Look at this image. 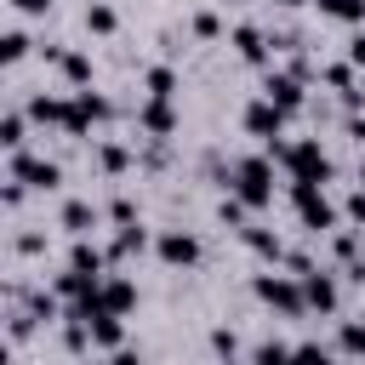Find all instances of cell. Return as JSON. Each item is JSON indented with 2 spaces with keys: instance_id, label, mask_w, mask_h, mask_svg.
Masks as SVG:
<instances>
[{
  "instance_id": "cell-16",
  "label": "cell",
  "mask_w": 365,
  "mask_h": 365,
  "mask_svg": "<svg viewBox=\"0 0 365 365\" xmlns=\"http://www.w3.org/2000/svg\"><path fill=\"white\" fill-rule=\"evenodd\" d=\"M57 222H63L74 240H86V234L97 228V205H91V200H63V217H57Z\"/></svg>"
},
{
  "instance_id": "cell-7",
  "label": "cell",
  "mask_w": 365,
  "mask_h": 365,
  "mask_svg": "<svg viewBox=\"0 0 365 365\" xmlns=\"http://www.w3.org/2000/svg\"><path fill=\"white\" fill-rule=\"evenodd\" d=\"M262 97H268L279 114H297V108H302V80L285 74V68H268V74H262Z\"/></svg>"
},
{
  "instance_id": "cell-25",
  "label": "cell",
  "mask_w": 365,
  "mask_h": 365,
  "mask_svg": "<svg viewBox=\"0 0 365 365\" xmlns=\"http://www.w3.org/2000/svg\"><path fill=\"white\" fill-rule=\"evenodd\" d=\"M217 222H228V228H251V211H245L234 194H222V205H217Z\"/></svg>"
},
{
  "instance_id": "cell-21",
  "label": "cell",
  "mask_w": 365,
  "mask_h": 365,
  "mask_svg": "<svg viewBox=\"0 0 365 365\" xmlns=\"http://www.w3.org/2000/svg\"><path fill=\"white\" fill-rule=\"evenodd\" d=\"M97 165H103L108 177H120V171L131 165V148H125V143H97Z\"/></svg>"
},
{
  "instance_id": "cell-31",
  "label": "cell",
  "mask_w": 365,
  "mask_h": 365,
  "mask_svg": "<svg viewBox=\"0 0 365 365\" xmlns=\"http://www.w3.org/2000/svg\"><path fill=\"white\" fill-rule=\"evenodd\" d=\"M108 217H114L120 228H131V222H137V205H131L125 194H114V200H108Z\"/></svg>"
},
{
  "instance_id": "cell-39",
  "label": "cell",
  "mask_w": 365,
  "mask_h": 365,
  "mask_svg": "<svg viewBox=\"0 0 365 365\" xmlns=\"http://www.w3.org/2000/svg\"><path fill=\"white\" fill-rule=\"evenodd\" d=\"M228 6H245V0H228Z\"/></svg>"
},
{
  "instance_id": "cell-2",
  "label": "cell",
  "mask_w": 365,
  "mask_h": 365,
  "mask_svg": "<svg viewBox=\"0 0 365 365\" xmlns=\"http://www.w3.org/2000/svg\"><path fill=\"white\" fill-rule=\"evenodd\" d=\"M228 194H234L245 211H268V205H274V160H268V154H245V160H234V171H228Z\"/></svg>"
},
{
  "instance_id": "cell-35",
  "label": "cell",
  "mask_w": 365,
  "mask_h": 365,
  "mask_svg": "<svg viewBox=\"0 0 365 365\" xmlns=\"http://www.w3.org/2000/svg\"><path fill=\"white\" fill-rule=\"evenodd\" d=\"M348 63H354V68H365V34H354V40H348Z\"/></svg>"
},
{
  "instance_id": "cell-9",
  "label": "cell",
  "mask_w": 365,
  "mask_h": 365,
  "mask_svg": "<svg viewBox=\"0 0 365 365\" xmlns=\"http://www.w3.org/2000/svg\"><path fill=\"white\" fill-rule=\"evenodd\" d=\"M40 51L63 68V80H68L74 91H91V57H86V51H63V46H40Z\"/></svg>"
},
{
  "instance_id": "cell-12",
  "label": "cell",
  "mask_w": 365,
  "mask_h": 365,
  "mask_svg": "<svg viewBox=\"0 0 365 365\" xmlns=\"http://www.w3.org/2000/svg\"><path fill=\"white\" fill-rule=\"evenodd\" d=\"M137 125L160 143V137H171V131H177V114H171V103H165V97H148V103L137 108Z\"/></svg>"
},
{
  "instance_id": "cell-8",
  "label": "cell",
  "mask_w": 365,
  "mask_h": 365,
  "mask_svg": "<svg viewBox=\"0 0 365 365\" xmlns=\"http://www.w3.org/2000/svg\"><path fill=\"white\" fill-rule=\"evenodd\" d=\"M228 46H234V51H240L245 63H257V68H268V57H274V51H268L274 40H268V34L257 29V23H240V29L228 34Z\"/></svg>"
},
{
  "instance_id": "cell-38",
  "label": "cell",
  "mask_w": 365,
  "mask_h": 365,
  "mask_svg": "<svg viewBox=\"0 0 365 365\" xmlns=\"http://www.w3.org/2000/svg\"><path fill=\"white\" fill-rule=\"evenodd\" d=\"M217 365H240V359H217Z\"/></svg>"
},
{
  "instance_id": "cell-29",
  "label": "cell",
  "mask_w": 365,
  "mask_h": 365,
  "mask_svg": "<svg viewBox=\"0 0 365 365\" xmlns=\"http://www.w3.org/2000/svg\"><path fill=\"white\" fill-rule=\"evenodd\" d=\"M291 365H336L319 342H302V348H291Z\"/></svg>"
},
{
  "instance_id": "cell-14",
  "label": "cell",
  "mask_w": 365,
  "mask_h": 365,
  "mask_svg": "<svg viewBox=\"0 0 365 365\" xmlns=\"http://www.w3.org/2000/svg\"><path fill=\"white\" fill-rule=\"evenodd\" d=\"M0 143H6V154H23V143H29V108L23 103H11L0 114Z\"/></svg>"
},
{
  "instance_id": "cell-36",
  "label": "cell",
  "mask_w": 365,
  "mask_h": 365,
  "mask_svg": "<svg viewBox=\"0 0 365 365\" xmlns=\"http://www.w3.org/2000/svg\"><path fill=\"white\" fill-rule=\"evenodd\" d=\"M348 137H354V143H365V120H359V114L348 120Z\"/></svg>"
},
{
  "instance_id": "cell-3",
  "label": "cell",
  "mask_w": 365,
  "mask_h": 365,
  "mask_svg": "<svg viewBox=\"0 0 365 365\" xmlns=\"http://www.w3.org/2000/svg\"><path fill=\"white\" fill-rule=\"evenodd\" d=\"M251 291H257L274 314H285V319H302V314H308V291H302L297 274H274V268H268V274L251 279Z\"/></svg>"
},
{
  "instance_id": "cell-10",
  "label": "cell",
  "mask_w": 365,
  "mask_h": 365,
  "mask_svg": "<svg viewBox=\"0 0 365 365\" xmlns=\"http://www.w3.org/2000/svg\"><path fill=\"white\" fill-rule=\"evenodd\" d=\"M23 108H29V120H34V125H57V131L68 125V97H57V91H34Z\"/></svg>"
},
{
  "instance_id": "cell-23",
  "label": "cell",
  "mask_w": 365,
  "mask_h": 365,
  "mask_svg": "<svg viewBox=\"0 0 365 365\" xmlns=\"http://www.w3.org/2000/svg\"><path fill=\"white\" fill-rule=\"evenodd\" d=\"M325 86H331V91H342V97H354V91H359V86H354V63H348V57H342V63H331V68H325Z\"/></svg>"
},
{
  "instance_id": "cell-24",
  "label": "cell",
  "mask_w": 365,
  "mask_h": 365,
  "mask_svg": "<svg viewBox=\"0 0 365 365\" xmlns=\"http://www.w3.org/2000/svg\"><path fill=\"white\" fill-rule=\"evenodd\" d=\"M0 57H6V63H23V57H29V34H23V29H6V34H0Z\"/></svg>"
},
{
  "instance_id": "cell-17",
  "label": "cell",
  "mask_w": 365,
  "mask_h": 365,
  "mask_svg": "<svg viewBox=\"0 0 365 365\" xmlns=\"http://www.w3.org/2000/svg\"><path fill=\"white\" fill-rule=\"evenodd\" d=\"M68 268H74V274H97V279H103L108 251H103V245H91V240H74V245H68Z\"/></svg>"
},
{
  "instance_id": "cell-26",
  "label": "cell",
  "mask_w": 365,
  "mask_h": 365,
  "mask_svg": "<svg viewBox=\"0 0 365 365\" xmlns=\"http://www.w3.org/2000/svg\"><path fill=\"white\" fill-rule=\"evenodd\" d=\"M331 251H336L342 262H359V234H354V228H336V234H331Z\"/></svg>"
},
{
  "instance_id": "cell-1",
  "label": "cell",
  "mask_w": 365,
  "mask_h": 365,
  "mask_svg": "<svg viewBox=\"0 0 365 365\" xmlns=\"http://www.w3.org/2000/svg\"><path fill=\"white\" fill-rule=\"evenodd\" d=\"M268 160L285 171V182H314V188H325V182H331V160H325L319 137H297V143H279V148H268Z\"/></svg>"
},
{
  "instance_id": "cell-22",
  "label": "cell",
  "mask_w": 365,
  "mask_h": 365,
  "mask_svg": "<svg viewBox=\"0 0 365 365\" xmlns=\"http://www.w3.org/2000/svg\"><path fill=\"white\" fill-rule=\"evenodd\" d=\"M143 86H148V97H165V103H171V91H177V74H171L165 63H154V68L143 74Z\"/></svg>"
},
{
  "instance_id": "cell-5",
  "label": "cell",
  "mask_w": 365,
  "mask_h": 365,
  "mask_svg": "<svg viewBox=\"0 0 365 365\" xmlns=\"http://www.w3.org/2000/svg\"><path fill=\"white\" fill-rule=\"evenodd\" d=\"M6 177H17L23 188L51 194V188L63 182V165H57V160H46V154H29V148H23V154H11V160H6Z\"/></svg>"
},
{
  "instance_id": "cell-32",
  "label": "cell",
  "mask_w": 365,
  "mask_h": 365,
  "mask_svg": "<svg viewBox=\"0 0 365 365\" xmlns=\"http://www.w3.org/2000/svg\"><path fill=\"white\" fill-rule=\"evenodd\" d=\"M342 211H348V222H354V228H365V182L348 194V205H342Z\"/></svg>"
},
{
  "instance_id": "cell-6",
  "label": "cell",
  "mask_w": 365,
  "mask_h": 365,
  "mask_svg": "<svg viewBox=\"0 0 365 365\" xmlns=\"http://www.w3.org/2000/svg\"><path fill=\"white\" fill-rule=\"evenodd\" d=\"M154 257H160L165 268H194V262H200V240H194L188 228H160V234H154Z\"/></svg>"
},
{
  "instance_id": "cell-37",
  "label": "cell",
  "mask_w": 365,
  "mask_h": 365,
  "mask_svg": "<svg viewBox=\"0 0 365 365\" xmlns=\"http://www.w3.org/2000/svg\"><path fill=\"white\" fill-rule=\"evenodd\" d=\"M274 6H302V0H274Z\"/></svg>"
},
{
  "instance_id": "cell-4",
  "label": "cell",
  "mask_w": 365,
  "mask_h": 365,
  "mask_svg": "<svg viewBox=\"0 0 365 365\" xmlns=\"http://www.w3.org/2000/svg\"><path fill=\"white\" fill-rule=\"evenodd\" d=\"M240 120H245V131H251V137L262 143V154H268V148H279V143H285V120H291V114H279L268 97H251Z\"/></svg>"
},
{
  "instance_id": "cell-27",
  "label": "cell",
  "mask_w": 365,
  "mask_h": 365,
  "mask_svg": "<svg viewBox=\"0 0 365 365\" xmlns=\"http://www.w3.org/2000/svg\"><path fill=\"white\" fill-rule=\"evenodd\" d=\"M211 354H217V359H234V354H240V336H234L228 325H217V331H211Z\"/></svg>"
},
{
  "instance_id": "cell-40",
  "label": "cell",
  "mask_w": 365,
  "mask_h": 365,
  "mask_svg": "<svg viewBox=\"0 0 365 365\" xmlns=\"http://www.w3.org/2000/svg\"><path fill=\"white\" fill-rule=\"evenodd\" d=\"M359 359H365V354H359Z\"/></svg>"
},
{
  "instance_id": "cell-30",
  "label": "cell",
  "mask_w": 365,
  "mask_h": 365,
  "mask_svg": "<svg viewBox=\"0 0 365 365\" xmlns=\"http://www.w3.org/2000/svg\"><path fill=\"white\" fill-rule=\"evenodd\" d=\"M194 34H200V40H217V34H222V17H217V11H194Z\"/></svg>"
},
{
  "instance_id": "cell-28",
  "label": "cell",
  "mask_w": 365,
  "mask_h": 365,
  "mask_svg": "<svg viewBox=\"0 0 365 365\" xmlns=\"http://www.w3.org/2000/svg\"><path fill=\"white\" fill-rule=\"evenodd\" d=\"M251 365H291V348H285V342H262V348L251 354Z\"/></svg>"
},
{
  "instance_id": "cell-18",
  "label": "cell",
  "mask_w": 365,
  "mask_h": 365,
  "mask_svg": "<svg viewBox=\"0 0 365 365\" xmlns=\"http://www.w3.org/2000/svg\"><path fill=\"white\" fill-rule=\"evenodd\" d=\"M314 6L331 23H365V0H314Z\"/></svg>"
},
{
  "instance_id": "cell-33",
  "label": "cell",
  "mask_w": 365,
  "mask_h": 365,
  "mask_svg": "<svg viewBox=\"0 0 365 365\" xmlns=\"http://www.w3.org/2000/svg\"><path fill=\"white\" fill-rule=\"evenodd\" d=\"M17 6V17H46L51 11V0H11Z\"/></svg>"
},
{
  "instance_id": "cell-20",
  "label": "cell",
  "mask_w": 365,
  "mask_h": 365,
  "mask_svg": "<svg viewBox=\"0 0 365 365\" xmlns=\"http://www.w3.org/2000/svg\"><path fill=\"white\" fill-rule=\"evenodd\" d=\"M143 245H148V234H143V222H131V228H120V234H114L108 262H120V257H131V251H143Z\"/></svg>"
},
{
  "instance_id": "cell-19",
  "label": "cell",
  "mask_w": 365,
  "mask_h": 365,
  "mask_svg": "<svg viewBox=\"0 0 365 365\" xmlns=\"http://www.w3.org/2000/svg\"><path fill=\"white\" fill-rule=\"evenodd\" d=\"M86 29H91V34H114V29H120V11H114L108 0H91V6H86Z\"/></svg>"
},
{
  "instance_id": "cell-13",
  "label": "cell",
  "mask_w": 365,
  "mask_h": 365,
  "mask_svg": "<svg viewBox=\"0 0 365 365\" xmlns=\"http://www.w3.org/2000/svg\"><path fill=\"white\" fill-rule=\"evenodd\" d=\"M97 302H103L108 314H120V319H125V314L137 308V285H131L125 274H108V279H103V291H97Z\"/></svg>"
},
{
  "instance_id": "cell-34",
  "label": "cell",
  "mask_w": 365,
  "mask_h": 365,
  "mask_svg": "<svg viewBox=\"0 0 365 365\" xmlns=\"http://www.w3.org/2000/svg\"><path fill=\"white\" fill-rule=\"evenodd\" d=\"M17 251H23V257H34V251H46V234H17Z\"/></svg>"
},
{
  "instance_id": "cell-15",
  "label": "cell",
  "mask_w": 365,
  "mask_h": 365,
  "mask_svg": "<svg viewBox=\"0 0 365 365\" xmlns=\"http://www.w3.org/2000/svg\"><path fill=\"white\" fill-rule=\"evenodd\" d=\"M240 240L262 257V262H285V240L274 234V228H262V222H251V228H240Z\"/></svg>"
},
{
  "instance_id": "cell-11",
  "label": "cell",
  "mask_w": 365,
  "mask_h": 365,
  "mask_svg": "<svg viewBox=\"0 0 365 365\" xmlns=\"http://www.w3.org/2000/svg\"><path fill=\"white\" fill-rule=\"evenodd\" d=\"M302 291H308V314L319 308V314H336L342 308V291H336V279L325 274V268H314L308 279H302Z\"/></svg>"
}]
</instances>
